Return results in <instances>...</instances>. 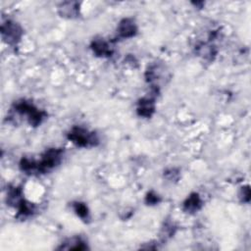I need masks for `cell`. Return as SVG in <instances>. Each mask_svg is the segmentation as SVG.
Wrapping results in <instances>:
<instances>
[{
    "label": "cell",
    "instance_id": "1",
    "mask_svg": "<svg viewBox=\"0 0 251 251\" xmlns=\"http://www.w3.org/2000/svg\"><path fill=\"white\" fill-rule=\"evenodd\" d=\"M14 110L21 116H26L29 124L33 127L39 126L44 118L46 117V113L37 108L33 103L27 100H21L15 103Z\"/></svg>",
    "mask_w": 251,
    "mask_h": 251
},
{
    "label": "cell",
    "instance_id": "2",
    "mask_svg": "<svg viewBox=\"0 0 251 251\" xmlns=\"http://www.w3.org/2000/svg\"><path fill=\"white\" fill-rule=\"evenodd\" d=\"M68 138L74 144L79 147L97 146L99 142L98 136L96 133L89 132L88 130L80 127L73 128L68 134Z\"/></svg>",
    "mask_w": 251,
    "mask_h": 251
},
{
    "label": "cell",
    "instance_id": "3",
    "mask_svg": "<svg viewBox=\"0 0 251 251\" xmlns=\"http://www.w3.org/2000/svg\"><path fill=\"white\" fill-rule=\"evenodd\" d=\"M63 158V150L59 148H50L46 150L42 156L40 161H37L38 166V174L45 173L47 171H50L51 169L55 168V167L60 164L61 160Z\"/></svg>",
    "mask_w": 251,
    "mask_h": 251
},
{
    "label": "cell",
    "instance_id": "4",
    "mask_svg": "<svg viewBox=\"0 0 251 251\" xmlns=\"http://www.w3.org/2000/svg\"><path fill=\"white\" fill-rule=\"evenodd\" d=\"M1 35L3 40L11 45L17 44L23 36L22 28L11 20L3 21L1 25Z\"/></svg>",
    "mask_w": 251,
    "mask_h": 251
},
{
    "label": "cell",
    "instance_id": "5",
    "mask_svg": "<svg viewBox=\"0 0 251 251\" xmlns=\"http://www.w3.org/2000/svg\"><path fill=\"white\" fill-rule=\"evenodd\" d=\"M117 33L121 39H131L136 35L137 27L133 19L126 18L119 23Z\"/></svg>",
    "mask_w": 251,
    "mask_h": 251
},
{
    "label": "cell",
    "instance_id": "6",
    "mask_svg": "<svg viewBox=\"0 0 251 251\" xmlns=\"http://www.w3.org/2000/svg\"><path fill=\"white\" fill-rule=\"evenodd\" d=\"M61 17L66 19H75L79 15V3L76 1L62 2L58 7Z\"/></svg>",
    "mask_w": 251,
    "mask_h": 251
},
{
    "label": "cell",
    "instance_id": "7",
    "mask_svg": "<svg viewBox=\"0 0 251 251\" xmlns=\"http://www.w3.org/2000/svg\"><path fill=\"white\" fill-rule=\"evenodd\" d=\"M137 114L143 118H150L155 112L154 97H143L137 103Z\"/></svg>",
    "mask_w": 251,
    "mask_h": 251
},
{
    "label": "cell",
    "instance_id": "8",
    "mask_svg": "<svg viewBox=\"0 0 251 251\" xmlns=\"http://www.w3.org/2000/svg\"><path fill=\"white\" fill-rule=\"evenodd\" d=\"M92 49L99 57H108L113 53L111 46L103 39H95L92 43Z\"/></svg>",
    "mask_w": 251,
    "mask_h": 251
},
{
    "label": "cell",
    "instance_id": "9",
    "mask_svg": "<svg viewBox=\"0 0 251 251\" xmlns=\"http://www.w3.org/2000/svg\"><path fill=\"white\" fill-rule=\"evenodd\" d=\"M202 207V200L198 193H192L184 202L183 209L185 212L193 214L200 210Z\"/></svg>",
    "mask_w": 251,
    "mask_h": 251
},
{
    "label": "cell",
    "instance_id": "10",
    "mask_svg": "<svg viewBox=\"0 0 251 251\" xmlns=\"http://www.w3.org/2000/svg\"><path fill=\"white\" fill-rule=\"evenodd\" d=\"M198 56L202 57L206 61H213L214 57L217 54L216 47L211 43H200L195 48Z\"/></svg>",
    "mask_w": 251,
    "mask_h": 251
},
{
    "label": "cell",
    "instance_id": "11",
    "mask_svg": "<svg viewBox=\"0 0 251 251\" xmlns=\"http://www.w3.org/2000/svg\"><path fill=\"white\" fill-rule=\"evenodd\" d=\"M88 246L80 237H72L67 239L58 249L60 250H85Z\"/></svg>",
    "mask_w": 251,
    "mask_h": 251
},
{
    "label": "cell",
    "instance_id": "12",
    "mask_svg": "<svg viewBox=\"0 0 251 251\" xmlns=\"http://www.w3.org/2000/svg\"><path fill=\"white\" fill-rule=\"evenodd\" d=\"M24 199L25 198L23 196L22 189H20L18 187H11L8 190V193H7V202H8L9 205L14 206L15 208H17Z\"/></svg>",
    "mask_w": 251,
    "mask_h": 251
},
{
    "label": "cell",
    "instance_id": "13",
    "mask_svg": "<svg viewBox=\"0 0 251 251\" xmlns=\"http://www.w3.org/2000/svg\"><path fill=\"white\" fill-rule=\"evenodd\" d=\"M73 208L76 214L82 220L87 221L90 218V211L88 206L85 203L81 202H75L73 203Z\"/></svg>",
    "mask_w": 251,
    "mask_h": 251
},
{
    "label": "cell",
    "instance_id": "14",
    "mask_svg": "<svg viewBox=\"0 0 251 251\" xmlns=\"http://www.w3.org/2000/svg\"><path fill=\"white\" fill-rule=\"evenodd\" d=\"M238 196H239L241 202H246V203L249 202V200H250V190H249V187L246 186V187L241 188Z\"/></svg>",
    "mask_w": 251,
    "mask_h": 251
},
{
    "label": "cell",
    "instance_id": "15",
    "mask_svg": "<svg viewBox=\"0 0 251 251\" xmlns=\"http://www.w3.org/2000/svg\"><path fill=\"white\" fill-rule=\"evenodd\" d=\"M159 201H160L159 196H158L156 193H152V192L149 193L147 194V196H146V203H147V204L153 205V204L159 203Z\"/></svg>",
    "mask_w": 251,
    "mask_h": 251
},
{
    "label": "cell",
    "instance_id": "16",
    "mask_svg": "<svg viewBox=\"0 0 251 251\" xmlns=\"http://www.w3.org/2000/svg\"><path fill=\"white\" fill-rule=\"evenodd\" d=\"M165 177H166L167 179H168V180H170V181H172V180H178V178H179V172L176 171V169H171V170H169V171H166Z\"/></svg>",
    "mask_w": 251,
    "mask_h": 251
}]
</instances>
